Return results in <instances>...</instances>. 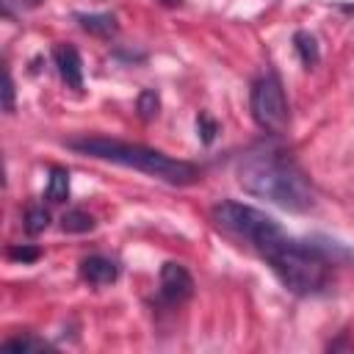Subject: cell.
Returning a JSON list of instances; mask_svg holds the SVG:
<instances>
[{
  "label": "cell",
  "mask_w": 354,
  "mask_h": 354,
  "mask_svg": "<svg viewBox=\"0 0 354 354\" xmlns=\"http://www.w3.org/2000/svg\"><path fill=\"white\" fill-rule=\"evenodd\" d=\"M238 183L246 194L260 196L282 210L307 213L315 202L313 185L304 171L282 152H254L238 166Z\"/></svg>",
  "instance_id": "1"
},
{
  "label": "cell",
  "mask_w": 354,
  "mask_h": 354,
  "mask_svg": "<svg viewBox=\"0 0 354 354\" xmlns=\"http://www.w3.org/2000/svg\"><path fill=\"white\" fill-rule=\"evenodd\" d=\"M332 249L315 241H299L290 235H279L268 243L260 257L268 263L274 277L296 296H315L324 293L332 279Z\"/></svg>",
  "instance_id": "2"
},
{
  "label": "cell",
  "mask_w": 354,
  "mask_h": 354,
  "mask_svg": "<svg viewBox=\"0 0 354 354\" xmlns=\"http://www.w3.org/2000/svg\"><path fill=\"white\" fill-rule=\"evenodd\" d=\"M69 149L97 158V160H108L124 169H136L144 171L155 180H163L169 185H191L199 180V169L188 160H177L169 158L160 149L144 147V144H130V141H119V138H105V136H80V138H69L66 141Z\"/></svg>",
  "instance_id": "3"
},
{
  "label": "cell",
  "mask_w": 354,
  "mask_h": 354,
  "mask_svg": "<svg viewBox=\"0 0 354 354\" xmlns=\"http://www.w3.org/2000/svg\"><path fill=\"white\" fill-rule=\"evenodd\" d=\"M210 218L218 230L249 243L257 252H263L268 243H274L285 232L279 227V221L271 218L268 213H263L252 205H243V202H232V199H221L218 205H213Z\"/></svg>",
  "instance_id": "4"
},
{
  "label": "cell",
  "mask_w": 354,
  "mask_h": 354,
  "mask_svg": "<svg viewBox=\"0 0 354 354\" xmlns=\"http://www.w3.org/2000/svg\"><path fill=\"white\" fill-rule=\"evenodd\" d=\"M249 108H252V119L266 130V133H282L290 122V111H288V100H285V88L279 83V77L274 72L260 75L252 83L249 91Z\"/></svg>",
  "instance_id": "5"
},
{
  "label": "cell",
  "mask_w": 354,
  "mask_h": 354,
  "mask_svg": "<svg viewBox=\"0 0 354 354\" xmlns=\"http://www.w3.org/2000/svg\"><path fill=\"white\" fill-rule=\"evenodd\" d=\"M158 290H160V299L169 301V304H180L185 299H191L194 293V277L188 274L185 266L180 263H163L160 266V274H158Z\"/></svg>",
  "instance_id": "6"
},
{
  "label": "cell",
  "mask_w": 354,
  "mask_h": 354,
  "mask_svg": "<svg viewBox=\"0 0 354 354\" xmlns=\"http://www.w3.org/2000/svg\"><path fill=\"white\" fill-rule=\"evenodd\" d=\"M53 61H55V66H58L61 80H64L69 88L80 91V88H83V61H80V53H77L72 44H55V47H53Z\"/></svg>",
  "instance_id": "7"
},
{
  "label": "cell",
  "mask_w": 354,
  "mask_h": 354,
  "mask_svg": "<svg viewBox=\"0 0 354 354\" xmlns=\"http://www.w3.org/2000/svg\"><path fill=\"white\" fill-rule=\"evenodd\" d=\"M80 277L97 288L113 285L119 279V263L111 257H102V254H88L80 260Z\"/></svg>",
  "instance_id": "8"
},
{
  "label": "cell",
  "mask_w": 354,
  "mask_h": 354,
  "mask_svg": "<svg viewBox=\"0 0 354 354\" xmlns=\"http://www.w3.org/2000/svg\"><path fill=\"white\" fill-rule=\"evenodd\" d=\"M83 30L97 33V36H111L116 30V17L113 14H77L75 17Z\"/></svg>",
  "instance_id": "9"
},
{
  "label": "cell",
  "mask_w": 354,
  "mask_h": 354,
  "mask_svg": "<svg viewBox=\"0 0 354 354\" xmlns=\"http://www.w3.org/2000/svg\"><path fill=\"white\" fill-rule=\"evenodd\" d=\"M44 196H47L50 202H64V199L69 196V171H66V169H61V166L50 169Z\"/></svg>",
  "instance_id": "10"
},
{
  "label": "cell",
  "mask_w": 354,
  "mask_h": 354,
  "mask_svg": "<svg viewBox=\"0 0 354 354\" xmlns=\"http://www.w3.org/2000/svg\"><path fill=\"white\" fill-rule=\"evenodd\" d=\"M293 44H296V53H299V58H301L304 66H315L318 64V41H315L313 33L299 30L293 36Z\"/></svg>",
  "instance_id": "11"
},
{
  "label": "cell",
  "mask_w": 354,
  "mask_h": 354,
  "mask_svg": "<svg viewBox=\"0 0 354 354\" xmlns=\"http://www.w3.org/2000/svg\"><path fill=\"white\" fill-rule=\"evenodd\" d=\"M61 230L64 232H88V230H94V218L86 210L75 207V210H66L61 216Z\"/></svg>",
  "instance_id": "12"
},
{
  "label": "cell",
  "mask_w": 354,
  "mask_h": 354,
  "mask_svg": "<svg viewBox=\"0 0 354 354\" xmlns=\"http://www.w3.org/2000/svg\"><path fill=\"white\" fill-rule=\"evenodd\" d=\"M47 224H50V213H47L41 205H30V207L25 210V230H28L30 235L44 232Z\"/></svg>",
  "instance_id": "13"
},
{
  "label": "cell",
  "mask_w": 354,
  "mask_h": 354,
  "mask_svg": "<svg viewBox=\"0 0 354 354\" xmlns=\"http://www.w3.org/2000/svg\"><path fill=\"white\" fill-rule=\"evenodd\" d=\"M3 348H8V351H41V348H50V343L41 337H33V335H19V337H8L3 343Z\"/></svg>",
  "instance_id": "14"
},
{
  "label": "cell",
  "mask_w": 354,
  "mask_h": 354,
  "mask_svg": "<svg viewBox=\"0 0 354 354\" xmlns=\"http://www.w3.org/2000/svg\"><path fill=\"white\" fill-rule=\"evenodd\" d=\"M138 113H141V119H152V116H158V94L155 91H141V97H138Z\"/></svg>",
  "instance_id": "15"
},
{
  "label": "cell",
  "mask_w": 354,
  "mask_h": 354,
  "mask_svg": "<svg viewBox=\"0 0 354 354\" xmlns=\"http://www.w3.org/2000/svg\"><path fill=\"white\" fill-rule=\"evenodd\" d=\"M41 252L36 246H8V257L11 260H19V263H33Z\"/></svg>",
  "instance_id": "16"
},
{
  "label": "cell",
  "mask_w": 354,
  "mask_h": 354,
  "mask_svg": "<svg viewBox=\"0 0 354 354\" xmlns=\"http://www.w3.org/2000/svg\"><path fill=\"white\" fill-rule=\"evenodd\" d=\"M196 130L202 133V141H205V144H210L218 127H216V122H213L207 113H199V119H196Z\"/></svg>",
  "instance_id": "17"
},
{
  "label": "cell",
  "mask_w": 354,
  "mask_h": 354,
  "mask_svg": "<svg viewBox=\"0 0 354 354\" xmlns=\"http://www.w3.org/2000/svg\"><path fill=\"white\" fill-rule=\"evenodd\" d=\"M3 75H6V86H3V108L11 113V111H14V80H11V72H8V69H6Z\"/></svg>",
  "instance_id": "18"
}]
</instances>
